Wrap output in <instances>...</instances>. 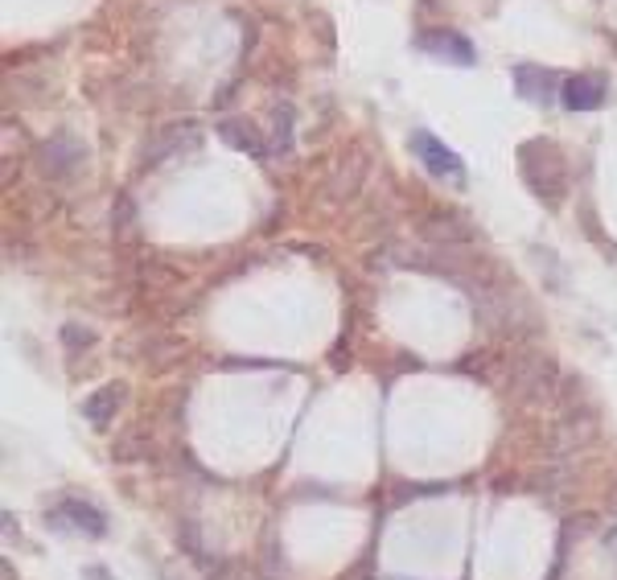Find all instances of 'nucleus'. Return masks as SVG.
I'll use <instances>...</instances> for the list:
<instances>
[{
  "instance_id": "nucleus-1",
  "label": "nucleus",
  "mask_w": 617,
  "mask_h": 580,
  "mask_svg": "<svg viewBox=\"0 0 617 580\" xmlns=\"http://www.w3.org/2000/svg\"><path fill=\"white\" fill-rule=\"evenodd\" d=\"M519 169H523L527 186L535 189V194H547V202L556 207L564 194V157L556 152L552 140H527L523 149H519Z\"/></svg>"
},
{
  "instance_id": "nucleus-2",
  "label": "nucleus",
  "mask_w": 617,
  "mask_h": 580,
  "mask_svg": "<svg viewBox=\"0 0 617 580\" xmlns=\"http://www.w3.org/2000/svg\"><path fill=\"white\" fill-rule=\"evenodd\" d=\"M411 152L420 157V165L429 169L432 177H441V182H453V186H466V165H461V157L445 145V140H436L432 132L416 128L408 136Z\"/></svg>"
},
{
  "instance_id": "nucleus-3",
  "label": "nucleus",
  "mask_w": 617,
  "mask_h": 580,
  "mask_svg": "<svg viewBox=\"0 0 617 580\" xmlns=\"http://www.w3.org/2000/svg\"><path fill=\"white\" fill-rule=\"evenodd\" d=\"M560 103L568 112H597L605 103V78L597 75H572L560 83Z\"/></svg>"
},
{
  "instance_id": "nucleus-4",
  "label": "nucleus",
  "mask_w": 617,
  "mask_h": 580,
  "mask_svg": "<svg viewBox=\"0 0 617 580\" xmlns=\"http://www.w3.org/2000/svg\"><path fill=\"white\" fill-rule=\"evenodd\" d=\"M416 46H420L424 54L441 58V62H457V66H473V62H478V58H473V46H469V38L453 34V29L420 34V38H416Z\"/></svg>"
},
{
  "instance_id": "nucleus-5",
  "label": "nucleus",
  "mask_w": 617,
  "mask_h": 580,
  "mask_svg": "<svg viewBox=\"0 0 617 580\" xmlns=\"http://www.w3.org/2000/svg\"><path fill=\"white\" fill-rule=\"evenodd\" d=\"M54 515L58 519H66V527L78 531V535H91V540L108 535V519H103V510L91 506V503H83V498H62Z\"/></svg>"
},
{
  "instance_id": "nucleus-6",
  "label": "nucleus",
  "mask_w": 617,
  "mask_h": 580,
  "mask_svg": "<svg viewBox=\"0 0 617 580\" xmlns=\"http://www.w3.org/2000/svg\"><path fill=\"white\" fill-rule=\"evenodd\" d=\"M124 383H108V387H99V392H91L87 399H83V416L91 420L95 429H108L115 420V412L124 408Z\"/></svg>"
},
{
  "instance_id": "nucleus-7",
  "label": "nucleus",
  "mask_w": 617,
  "mask_h": 580,
  "mask_svg": "<svg viewBox=\"0 0 617 580\" xmlns=\"http://www.w3.org/2000/svg\"><path fill=\"white\" fill-rule=\"evenodd\" d=\"M83 145L78 140H71V136H58V140H50L46 149H41V169L50 173V177H66V173H75L78 165H83Z\"/></svg>"
},
{
  "instance_id": "nucleus-8",
  "label": "nucleus",
  "mask_w": 617,
  "mask_h": 580,
  "mask_svg": "<svg viewBox=\"0 0 617 580\" xmlns=\"http://www.w3.org/2000/svg\"><path fill=\"white\" fill-rule=\"evenodd\" d=\"M515 83H519V95L531 99V103H552L556 99V75L552 71H543V66H515Z\"/></svg>"
},
{
  "instance_id": "nucleus-9",
  "label": "nucleus",
  "mask_w": 617,
  "mask_h": 580,
  "mask_svg": "<svg viewBox=\"0 0 617 580\" xmlns=\"http://www.w3.org/2000/svg\"><path fill=\"white\" fill-rule=\"evenodd\" d=\"M194 145H198V128L186 120V124H173L165 136H157L149 149H145V161L157 165V161H165V157H173V152H182V149H194Z\"/></svg>"
},
{
  "instance_id": "nucleus-10",
  "label": "nucleus",
  "mask_w": 617,
  "mask_h": 580,
  "mask_svg": "<svg viewBox=\"0 0 617 580\" xmlns=\"http://www.w3.org/2000/svg\"><path fill=\"white\" fill-rule=\"evenodd\" d=\"M219 136H223L231 149L247 152V157H263V152H268L263 136L251 128V124H244V120H223V124H219Z\"/></svg>"
},
{
  "instance_id": "nucleus-11",
  "label": "nucleus",
  "mask_w": 617,
  "mask_h": 580,
  "mask_svg": "<svg viewBox=\"0 0 617 580\" xmlns=\"http://www.w3.org/2000/svg\"><path fill=\"white\" fill-rule=\"evenodd\" d=\"M62 337H66V342H75V346H78V342H83V346H91V342H95L91 330H78V325H66V330H62Z\"/></svg>"
},
{
  "instance_id": "nucleus-12",
  "label": "nucleus",
  "mask_w": 617,
  "mask_h": 580,
  "mask_svg": "<svg viewBox=\"0 0 617 580\" xmlns=\"http://www.w3.org/2000/svg\"><path fill=\"white\" fill-rule=\"evenodd\" d=\"M83 577H87V580H112V577H108V572H103V568H87Z\"/></svg>"
},
{
  "instance_id": "nucleus-13",
  "label": "nucleus",
  "mask_w": 617,
  "mask_h": 580,
  "mask_svg": "<svg viewBox=\"0 0 617 580\" xmlns=\"http://www.w3.org/2000/svg\"><path fill=\"white\" fill-rule=\"evenodd\" d=\"M605 547H614V556H617V527H609V531H605Z\"/></svg>"
},
{
  "instance_id": "nucleus-14",
  "label": "nucleus",
  "mask_w": 617,
  "mask_h": 580,
  "mask_svg": "<svg viewBox=\"0 0 617 580\" xmlns=\"http://www.w3.org/2000/svg\"><path fill=\"white\" fill-rule=\"evenodd\" d=\"M614 510H617V494H614Z\"/></svg>"
}]
</instances>
